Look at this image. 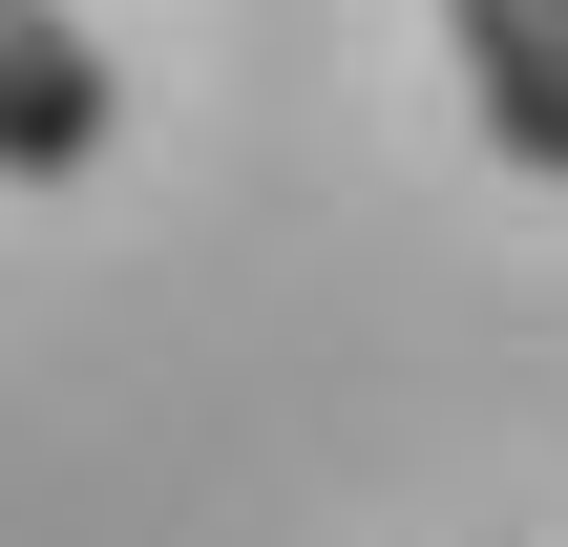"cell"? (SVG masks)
Wrapping results in <instances>:
<instances>
[{"instance_id": "1", "label": "cell", "mask_w": 568, "mask_h": 547, "mask_svg": "<svg viewBox=\"0 0 568 547\" xmlns=\"http://www.w3.org/2000/svg\"><path fill=\"white\" fill-rule=\"evenodd\" d=\"M105 126H126L105 42H84L63 0H0V169H21V190H84V169H105Z\"/></svg>"}, {"instance_id": "2", "label": "cell", "mask_w": 568, "mask_h": 547, "mask_svg": "<svg viewBox=\"0 0 568 547\" xmlns=\"http://www.w3.org/2000/svg\"><path fill=\"white\" fill-rule=\"evenodd\" d=\"M443 21H464V105H485V148L568 190V0H443Z\"/></svg>"}]
</instances>
